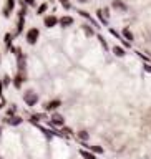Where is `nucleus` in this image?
Here are the masks:
<instances>
[{"label": "nucleus", "mask_w": 151, "mask_h": 159, "mask_svg": "<svg viewBox=\"0 0 151 159\" xmlns=\"http://www.w3.org/2000/svg\"><path fill=\"white\" fill-rule=\"evenodd\" d=\"M0 159H2V158H0Z\"/></svg>", "instance_id": "obj_31"}, {"label": "nucleus", "mask_w": 151, "mask_h": 159, "mask_svg": "<svg viewBox=\"0 0 151 159\" xmlns=\"http://www.w3.org/2000/svg\"><path fill=\"white\" fill-rule=\"evenodd\" d=\"M27 81V76H25V73H22V71H17V75L13 76V80H12V83H13V86L18 90V88H22V85Z\"/></svg>", "instance_id": "obj_4"}, {"label": "nucleus", "mask_w": 151, "mask_h": 159, "mask_svg": "<svg viewBox=\"0 0 151 159\" xmlns=\"http://www.w3.org/2000/svg\"><path fill=\"white\" fill-rule=\"evenodd\" d=\"M80 4H86V2H90V0H78Z\"/></svg>", "instance_id": "obj_29"}, {"label": "nucleus", "mask_w": 151, "mask_h": 159, "mask_svg": "<svg viewBox=\"0 0 151 159\" xmlns=\"http://www.w3.org/2000/svg\"><path fill=\"white\" fill-rule=\"evenodd\" d=\"M2 83H4V86H8L12 83V78L8 76V75H4V78H2Z\"/></svg>", "instance_id": "obj_22"}, {"label": "nucleus", "mask_w": 151, "mask_h": 159, "mask_svg": "<svg viewBox=\"0 0 151 159\" xmlns=\"http://www.w3.org/2000/svg\"><path fill=\"white\" fill-rule=\"evenodd\" d=\"M60 4H62V5L65 7V8H72V5H70V4H68L67 0H60Z\"/></svg>", "instance_id": "obj_24"}, {"label": "nucleus", "mask_w": 151, "mask_h": 159, "mask_svg": "<svg viewBox=\"0 0 151 159\" xmlns=\"http://www.w3.org/2000/svg\"><path fill=\"white\" fill-rule=\"evenodd\" d=\"M50 123H52L53 126H63V124H65V119H63L62 114L55 113V114H52V119H50Z\"/></svg>", "instance_id": "obj_8"}, {"label": "nucleus", "mask_w": 151, "mask_h": 159, "mask_svg": "<svg viewBox=\"0 0 151 159\" xmlns=\"http://www.w3.org/2000/svg\"><path fill=\"white\" fill-rule=\"evenodd\" d=\"M81 28H83V32H85V35H86V36H93L95 35V30L90 25H83Z\"/></svg>", "instance_id": "obj_18"}, {"label": "nucleus", "mask_w": 151, "mask_h": 159, "mask_svg": "<svg viewBox=\"0 0 151 159\" xmlns=\"http://www.w3.org/2000/svg\"><path fill=\"white\" fill-rule=\"evenodd\" d=\"M23 101H25L28 106H35L37 103H38V95H37L35 91L28 90V91H25V95H23Z\"/></svg>", "instance_id": "obj_2"}, {"label": "nucleus", "mask_w": 151, "mask_h": 159, "mask_svg": "<svg viewBox=\"0 0 151 159\" xmlns=\"http://www.w3.org/2000/svg\"><path fill=\"white\" fill-rule=\"evenodd\" d=\"M47 10H48V4H45V2H43L42 5L37 8V15H43V13H45Z\"/></svg>", "instance_id": "obj_17"}, {"label": "nucleus", "mask_w": 151, "mask_h": 159, "mask_svg": "<svg viewBox=\"0 0 151 159\" xmlns=\"http://www.w3.org/2000/svg\"><path fill=\"white\" fill-rule=\"evenodd\" d=\"M80 154L83 156V159H96V158H95V154L88 153V151H85V149H81V151H80Z\"/></svg>", "instance_id": "obj_20"}, {"label": "nucleus", "mask_w": 151, "mask_h": 159, "mask_svg": "<svg viewBox=\"0 0 151 159\" xmlns=\"http://www.w3.org/2000/svg\"><path fill=\"white\" fill-rule=\"evenodd\" d=\"M43 25L47 27V28H53L55 25H58V17L55 15H47L43 18Z\"/></svg>", "instance_id": "obj_6"}, {"label": "nucleus", "mask_w": 151, "mask_h": 159, "mask_svg": "<svg viewBox=\"0 0 151 159\" xmlns=\"http://www.w3.org/2000/svg\"><path fill=\"white\" fill-rule=\"evenodd\" d=\"M145 70H146V71H150V73H151V67H150V65H145Z\"/></svg>", "instance_id": "obj_28"}, {"label": "nucleus", "mask_w": 151, "mask_h": 159, "mask_svg": "<svg viewBox=\"0 0 151 159\" xmlns=\"http://www.w3.org/2000/svg\"><path fill=\"white\" fill-rule=\"evenodd\" d=\"M23 27H25V10H22L20 13H18V22H17L15 35H20L22 32H23Z\"/></svg>", "instance_id": "obj_5"}, {"label": "nucleus", "mask_w": 151, "mask_h": 159, "mask_svg": "<svg viewBox=\"0 0 151 159\" xmlns=\"http://www.w3.org/2000/svg\"><path fill=\"white\" fill-rule=\"evenodd\" d=\"M91 149H93L95 153H103V148H100V146H93Z\"/></svg>", "instance_id": "obj_25"}, {"label": "nucleus", "mask_w": 151, "mask_h": 159, "mask_svg": "<svg viewBox=\"0 0 151 159\" xmlns=\"http://www.w3.org/2000/svg\"><path fill=\"white\" fill-rule=\"evenodd\" d=\"M60 104H62L60 99H52V101H48L47 104H45V109H47V111H55Z\"/></svg>", "instance_id": "obj_9"}, {"label": "nucleus", "mask_w": 151, "mask_h": 159, "mask_svg": "<svg viewBox=\"0 0 151 159\" xmlns=\"http://www.w3.org/2000/svg\"><path fill=\"white\" fill-rule=\"evenodd\" d=\"M25 5H35V0H25Z\"/></svg>", "instance_id": "obj_26"}, {"label": "nucleus", "mask_w": 151, "mask_h": 159, "mask_svg": "<svg viewBox=\"0 0 151 159\" xmlns=\"http://www.w3.org/2000/svg\"><path fill=\"white\" fill-rule=\"evenodd\" d=\"M15 8V0H5V5H4V10H2V15L8 18L12 15V12Z\"/></svg>", "instance_id": "obj_3"}, {"label": "nucleus", "mask_w": 151, "mask_h": 159, "mask_svg": "<svg viewBox=\"0 0 151 159\" xmlns=\"http://www.w3.org/2000/svg\"><path fill=\"white\" fill-rule=\"evenodd\" d=\"M58 23H60V27H63V28H67V27H72L73 25V17L70 15H63L58 18Z\"/></svg>", "instance_id": "obj_7"}, {"label": "nucleus", "mask_w": 151, "mask_h": 159, "mask_svg": "<svg viewBox=\"0 0 151 159\" xmlns=\"http://www.w3.org/2000/svg\"><path fill=\"white\" fill-rule=\"evenodd\" d=\"M0 134H2V128H0Z\"/></svg>", "instance_id": "obj_30"}, {"label": "nucleus", "mask_w": 151, "mask_h": 159, "mask_svg": "<svg viewBox=\"0 0 151 159\" xmlns=\"http://www.w3.org/2000/svg\"><path fill=\"white\" fill-rule=\"evenodd\" d=\"M111 51H113V53H115V55H116V57H125V55H126V50H125V48H123V46H118V45H116V46H113V48H111Z\"/></svg>", "instance_id": "obj_12"}, {"label": "nucleus", "mask_w": 151, "mask_h": 159, "mask_svg": "<svg viewBox=\"0 0 151 159\" xmlns=\"http://www.w3.org/2000/svg\"><path fill=\"white\" fill-rule=\"evenodd\" d=\"M78 13H80L81 17H83V18H86V20H88L90 23H93V25H96V22H95L93 18H91V15H90L88 12H85V10H78Z\"/></svg>", "instance_id": "obj_15"}, {"label": "nucleus", "mask_w": 151, "mask_h": 159, "mask_svg": "<svg viewBox=\"0 0 151 159\" xmlns=\"http://www.w3.org/2000/svg\"><path fill=\"white\" fill-rule=\"evenodd\" d=\"M38 36H40V30L35 28V27H32L27 30V35H25V40L28 45H35L37 41H38Z\"/></svg>", "instance_id": "obj_1"}, {"label": "nucleus", "mask_w": 151, "mask_h": 159, "mask_svg": "<svg viewBox=\"0 0 151 159\" xmlns=\"http://www.w3.org/2000/svg\"><path fill=\"white\" fill-rule=\"evenodd\" d=\"M121 35L125 36L126 40L130 41V43H131L133 40H135V36H133V33H131V30L128 28V27H125V28H123V32H121Z\"/></svg>", "instance_id": "obj_14"}, {"label": "nucleus", "mask_w": 151, "mask_h": 159, "mask_svg": "<svg viewBox=\"0 0 151 159\" xmlns=\"http://www.w3.org/2000/svg\"><path fill=\"white\" fill-rule=\"evenodd\" d=\"M96 15H98V20L101 22L103 25H106V23H108V20H106V17H105L103 10H96Z\"/></svg>", "instance_id": "obj_19"}, {"label": "nucleus", "mask_w": 151, "mask_h": 159, "mask_svg": "<svg viewBox=\"0 0 151 159\" xmlns=\"http://www.w3.org/2000/svg\"><path fill=\"white\" fill-rule=\"evenodd\" d=\"M98 40H100V43H101V46H103L105 50H108V45H106V41H105V38L101 35H98Z\"/></svg>", "instance_id": "obj_23"}, {"label": "nucleus", "mask_w": 151, "mask_h": 159, "mask_svg": "<svg viewBox=\"0 0 151 159\" xmlns=\"http://www.w3.org/2000/svg\"><path fill=\"white\" fill-rule=\"evenodd\" d=\"M13 36L15 35H12V33H5V35H4V45H5L7 50L12 48V40H13Z\"/></svg>", "instance_id": "obj_10"}, {"label": "nucleus", "mask_w": 151, "mask_h": 159, "mask_svg": "<svg viewBox=\"0 0 151 159\" xmlns=\"http://www.w3.org/2000/svg\"><path fill=\"white\" fill-rule=\"evenodd\" d=\"M4 121L8 123V124H12V126H17V124L22 123V118H20V116H12V118H5Z\"/></svg>", "instance_id": "obj_13"}, {"label": "nucleus", "mask_w": 151, "mask_h": 159, "mask_svg": "<svg viewBox=\"0 0 151 159\" xmlns=\"http://www.w3.org/2000/svg\"><path fill=\"white\" fill-rule=\"evenodd\" d=\"M40 119H47V116H45V114H32V116H30V123H35L37 124Z\"/></svg>", "instance_id": "obj_16"}, {"label": "nucleus", "mask_w": 151, "mask_h": 159, "mask_svg": "<svg viewBox=\"0 0 151 159\" xmlns=\"http://www.w3.org/2000/svg\"><path fill=\"white\" fill-rule=\"evenodd\" d=\"M63 133H67V134H72L73 131H72V129H68V128H65V129H63Z\"/></svg>", "instance_id": "obj_27"}, {"label": "nucleus", "mask_w": 151, "mask_h": 159, "mask_svg": "<svg viewBox=\"0 0 151 159\" xmlns=\"http://www.w3.org/2000/svg\"><path fill=\"white\" fill-rule=\"evenodd\" d=\"M78 138L81 139V141H86V139L90 138V134L86 133V131H78Z\"/></svg>", "instance_id": "obj_21"}, {"label": "nucleus", "mask_w": 151, "mask_h": 159, "mask_svg": "<svg viewBox=\"0 0 151 159\" xmlns=\"http://www.w3.org/2000/svg\"><path fill=\"white\" fill-rule=\"evenodd\" d=\"M111 7H113V8H116V10H121V12H126V8H128V7H126L121 0H113Z\"/></svg>", "instance_id": "obj_11"}]
</instances>
